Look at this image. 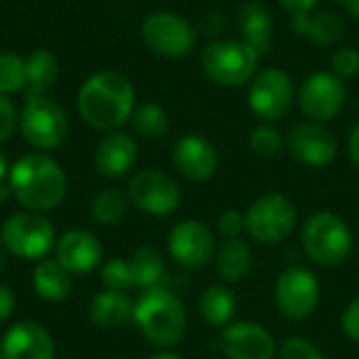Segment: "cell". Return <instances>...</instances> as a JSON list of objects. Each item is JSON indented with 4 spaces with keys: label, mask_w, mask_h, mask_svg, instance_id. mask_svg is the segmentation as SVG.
Segmentation results:
<instances>
[{
    "label": "cell",
    "mask_w": 359,
    "mask_h": 359,
    "mask_svg": "<svg viewBox=\"0 0 359 359\" xmlns=\"http://www.w3.org/2000/svg\"><path fill=\"white\" fill-rule=\"evenodd\" d=\"M32 284L38 297L50 303L65 301L74 288L72 273L57 259H42L34 269Z\"/></svg>",
    "instance_id": "cell-24"
},
{
    "label": "cell",
    "mask_w": 359,
    "mask_h": 359,
    "mask_svg": "<svg viewBox=\"0 0 359 359\" xmlns=\"http://www.w3.org/2000/svg\"><path fill=\"white\" fill-rule=\"evenodd\" d=\"M2 359H53L55 343L46 328L36 322H19L2 339Z\"/></svg>",
    "instance_id": "cell-18"
},
{
    "label": "cell",
    "mask_w": 359,
    "mask_h": 359,
    "mask_svg": "<svg viewBox=\"0 0 359 359\" xmlns=\"http://www.w3.org/2000/svg\"><path fill=\"white\" fill-rule=\"evenodd\" d=\"M273 301L288 322H303L316 313L322 301L320 280L305 267H288L276 280Z\"/></svg>",
    "instance_id": "cell-9"
},
{
    "label": "cell",
    "mask_w": 359,
    "mask_h": 359,
    "mask_svg": "<svg viewBox=\"0 0 359 359\" xmlns=\"http://www.w3.org/2000/svg\"><path fill=\"white\" fill-rule=\"evenodd\" d=\"M147 359H183L179 353H172V351H160V353H156V355H151V358Z\"/></svg>",
    "instance_id": "cell-44"
},
{
    "label": "cell",
    "mask_w": 359,
    "mask_h": 359,
    "mask_svg": "<svg viewBox=\"0 0 359 359\" xmlns=\"http://www.w3.org/2000/svg\"><path fill=\"white\" fill-rule=\"evenodd\" d=\"M280 359H326L324 351L305 337H288L278 345Z\"/></svg>",
    "instance_id": "cell-34"
},
{
    "label": "cell",
    "mask_w": 359,
    "mask_h": 359,
    "mask_svg": "<svg viewBox=\"0 0 359 359\" xmlns=\"http://www.w3.org/2000/svg\"><path fill=\"white\" fill-rule=\"evenodd\" d=\"M0 359H2V355H0Z\"/></svg>",
    "instance_id": "cell-47"
},
{
    "label": "cell",
    "mask_w": 359,
    "mask_h": 359,
    "mask_svg": "<svg viewBox=\"0 0 359 359\" xmlns=\"http://www.w3.org/2000/svg\"><path fill=\"white\" fill-rule=\"evenodd\" d=\"M332 63V74L339 76L341 80L351 78L359 72V53L353 46H341L330 59Z\"/></svg>",
    "instance_id": "cell-35"
},
{
    "label": "cell",
    "mask_w": 359,
    "mask_h": 359,
    "mask_svg": "<svg viewBox=\"0 0 359 359\" xmlns=\"http://www.w3.org/2000/svg\"><path fill=\"white\" fill-rule=\"evenodd\" d=\"M318 2L320 0H280V4L290 13V17L313 13V8L318 6Z\"/></svg>",
    "instance_id": "cell-39"
},
{
    "label": "cell",
    "mask_w": 359,
    "mask_h": 359,
    "mask_svg": "<svg viewBox=\"0 0 359 359\" xmlns=\"http://www.w3.org/2000/svg\"><path fill=\"white\" fill-rule=\"evenodd\" d=\"M0 240L4 248L17 259L42 261L55 246V229L46 217L27 210V212H17L4 221Z\"/></svg>",
    "instance_id": "cell-8"
},
{
    "label": "cell",
    "mask_w": 359,
    "mask_h": 359,
    "mask_svg": "<svg viewBox=\"0 0 359 359\" xmlns=\"http://www.w3.org/2000/svg\"><path fill=\"white\" fill-rule=\"evenodd\" d=\"M198 309H200V316L202 320L208 324V326H215V328H225L231 324L233 316H236V309H238V299L233 294V290L225 284H215V286H208L200 301H198Z\"/></svg>",
    "instance_id": "cell-25"
},
{
    "label": "cell",
    "mask_w": 359,
    "mask_h": 359,
    "mask_svg": "<svg viewBox=\"0 0 359 359\" xmlns=\"http://www.w3.org/2000/svg\"><path fill=\"white\" fill-rule=\"evenodd\" d=\"M221 349L227 359H276L273 334L257 322H233L221 332Z\"/></svg>",
    "instance_id": "cell-16"
},
{
    "label": "cell",
    "mask_w": 359,
    "mask_h": 359,
    "mask_svg": "<svg viewBox=\"0 0 359 359\" xmlns=\"http://www.w3.org/2000/svg\"><path fill=\"white\" fill-rule=\"evenodd\" d=\"M301 244L311 263L320 267H339L353 252V233L343 217L320 210L305 221Z\"/></svg>",
    "instance_id": "cell-4"
},
{
    "label": "cell",
    "mask_w": 359,
    "mask_h": 359,
    "mask_svg": "<svg viewBox=\"0 0 359 359\" xmlns=\"http://www.w3.org/2000/svg\"><path fill=\"white\" fill-rule=\"evenodd\" d=\"M128 200L145 215L168 217L181 206V189L170 175L147 168L130 179Z\"/></svg>",
    "instance_id": "cell-11"
},
{
    "label": "cell",
    "mask_w": 359,
    "mask_h": 359,
    "mask_svg": "<svg viewBox=\"0 0 359 359\" xmlns=\"http://www.w3.org/2000/svg\"><path fill=\"white\" fill-rule=\"evenodd\" d=\"M19 130L36 149L59 147L69 130L65 111L48 99L46 93H25L23 109L19 111Z\"/></svg>",
    "instance_id": "cell-7"
},
{
    "label": "cell",
    "mask_w": 359,
    "mask_h": 359,
    "mask_svg": "<svg viewBox=\"0 0 359 359\" xmlns=\"http://www.w3.org/2000/svg\"><path fill=\"white\" fill-rule=\"evenodd\" d=\"M139 156L137 141L120 130L105 135L95 149V166L107 179H118L126 175Z\"/></svg>",
    "instance_id": "cell-20"
},
{
    "label": "cell",
    "mask_w": 359,
    "mask_h": 359,
    "mask_svg": "<svg viewBox=\"0 0 359 359\" xmlns=\"http://www.w3.org/2000/svg\"><path fill=\"white\" fill-rule=\"evenodd\" d=\"M290 25L294 34L309 38L316 44L332 46L341 42L347 34L345 21L334 11H320V13H307L290 17Z\"/></svg>",
    "instance_id": "cell-21"
},
{
    "label": "cell",
    "mask_w": 359,
    "mask_h": 359,
    "mask_svg": "<svg viewBox=\"0 0 359 359\" xmlns=\"http://www.w3.org/2000/svg\"><path fill=\"white\" fill-rule=\"evenodd\" d=\"M55 255H57L55 259L69 273H88L101 263L103 248L93 233L74 229L59 238L55 246Z\"/></svg>",
    "instance_id": "cell-19"
},
{
    "label": "cell",
    "mask_w": 359,
    "mask_h": 359,
    "mask_svg": "<svg viewBox=\"0 0 359 359\" xmlns=\"http://www.w3.org/2000/svg\"><path fill=\"white\" fill-rule=\"evenodd\" d=\"M130 271H133V280H135V286L139 288H156L158 282L162 280L164 276V261H162V255L151 248V246H141L133 252L130 261Z\"/></svg>",
    "instance_id": "cell-28"
},
{
    "label": "cell",
    "mask_w": 359,
    "mask_h": 359,
    "mask_svg": "<svg viewBox=\"0 0 359 359\" xmlns=\"http://www.w3.org/2000/svg\"><path fill=\"white\" fill-rule=\"evenodd\" d=\"M13 307H15V297H13L11 288L0 284V324L11 318Z\"/></svg>",
    "instance_id": "cell-40"
},
{
    "label": "cell",
    "mask_w": 359,
    "mask_h": 359,
    "mask_svg": "<svg viewBox=\"0 0 359 359\" xmlns=\"http://www.w3.org/2000/svg\"><path fill=\"white\" fill-rule=\"evenodd\" d=\"M168 250H170V257L179 265H183L187 269H202L212 261L217 244H215V236L206 223L187 219V221L177 223L170 229Z\"/></svg>",
    "instance_id": "cell-15"
},
{
    "label": "cell",
    "mask_w": 359,
    "mask_h": 359,
    "mask_svg": "<svg viewBox=\"0 0 359 359\" xmlns=\"http://www.w3.org/2000/svg\"><path fill=\"white\" fill-rule=\"evenodd\" d=\"M8 187L15 200L32 212H50L67 194L63 168L44 154H27L8 170Z\"/></svg>",
    "instance_id": "cell-2"
},
{
    "label": "cell",
    "mask_w": 359,
    "mask_h": 359,
    "mask_svg": "<svg viewBox=\"0 0 359 359\" xmlns=\"http://www.w3.org/2000/svg\"><path fill=\"white\" fill-rule=\"evenodd\" d=\"M286 149L299 164L309 168H326L339 156L337 137L320 122L294 124L286 135Z\"/></svg>",
    "instance_id": "cell-14"
},
{
    "label": "cell",
    "mask_w": 359,
    "mask_h": 359,
    "mask_svg": "<svg viewBox=\"0 0 359 359\" xmlns=\"http://www.w3.org/2000/svg\"><path fill=\"white\" fill-rule=\"evenodd\" d=\"M341 328L353 343H359V297H355L341 316Z\"/></svg>",
    "instance_id": "cell-38"
},
{
    "label": "cell",
    "mask_w": 359,
    "mask_h": 359,
    "mask_svg": "<svg viewBox=\"0 0 359 359\" xmlns=\"http://www.w3.org/2000/svg\"><path fill=\"white\" fill-rule=\"evenodd\" d=\"M101 282L105 290H116V292H126L135 286L133 271L128 261L122 259H111L103 265L101 269Z\"/></svg>",
    "instance_id": "cell-33"
},
{
    "label": "cell",
    "mask_w": 359,
    "mask_h": 359,
    "mask_svg": "<svg viewBox=\"0 0 359 359\" xmlns=\"http://www.w3.org/2000/svg\"><path fill=\"white\" fill-rule=\"evenodd\" d=\"M172 164L179 175L189 181H210L219 170V154L202 135H185L172 147Z\"/></svg>",
    "instance_id": "cell-17"
},
{
    "label": "cell",
    "mask_w": 359,
    "mask_h": 359,
    "mask_svg": "<svg viewBox=\"0 0 359 359\" xmlns=\"http://www.w3.org/2000/svg\"><path fill=\"white\" fill-rule=\"evenodd\" d=\"M82 120L101 133H114L124 126L135 111L133 82L114 69L97 72L84 80L76 97Z\"/></svg>",
    "instance_id": "cell-1"
},
{
    "label": "cell",
    "mask_w": 359,
    "mask_h": 359,
    "mask_svg": "<svg viewBox=\"0 0 359 359\" xmlns=\"http://www.w3.org/2000/svg\"><path fill=\"white\" fill-rule=\"evenodd\" d=\"M351 17H355L359 19V0H337Z\"/></svg>",
    "instance_id": "cell-42"
},
{
    "label": "cell",
    "mask_w": 359,
    "mask_h": 359,
    "mask_svg": "<svg viewBox=\"0 0 359 359\" xmlns=\"http://www.w3.org/2000/svg\"><path fill=\"white\" fill-rule=\"evenodd\" d=\"M2 267H4V255H2V250H0V271H2Z\"/></svg>",
    "instance_id": "cell-46"
},
{
    "label": "cell",
    "mask_w": 359,
    "mask_h": 359,
    "mask_svg": "<svg viewBox=\"0 0 359 359\" xmlns=\"http://www.w3.org/2000/svg\"><path fill=\"white\" fill-rule=\"evenodd\" d=\"M261 55L242 40H217L202 53L204 74L219 86H244L259 74Z\"/></svg>",
    "instance_id": "cell-5"
},
{
    "label": "cell",
    "mask_w": 359,
    "mask_h": 359,
    "mask_svg": "<svg viewBox=\"0 0 359 359\" xmlns=\"http://www.w3.org/2000/svg\"><path fill=\"white\" fill-rule=\"evenodd\" d=\"M27 72V90L29 93H46L59 78V61L48 48H36L25 59Z\"/></svg>",
    "instance_id": "cell-27"
},
{
    "label": "cell",
    "mask_w": 359,
    "mask_h": 359,
    "mask_svg": "<svg viewBox=\"0 0 359 359\" xmlns=\"http://www.w3.org/2000/svg\"><path fill=\"white\" fill-rule=\"evenodd\" d=\"M246 233L265 246H276L286 242L297 227V206L294 202L278 191L259 196L244 212Z\"/></svg>",
    "instance_id": "cell-6"
},
{
    "label": "cell",
    "mask_w": 359,
    "mask_h": 359,
    "mask_svg": "<svg viewBox=\"0 0 359 359\" xmlns=\"http://www.w3.org/2000/svg\"><path fill=\"white\" fill-rule=\"evenodd\" d=\"M27 86L25 59L15 53H0V95H13Z\"/></svg>",
    "instance_id": "cell-31"
},
{
    "label": "cell",
    "mask_w": 359,
    "mask_h": 359,
    "mask_svg": "<svg viewBox=\"0 0 359 359\" xmlns=\"http://www.w3.org/2000/svg\"><path fill=\"white\" fill-rule=\"evenodd\" d=\"M133 320L141 334L160 349H170L181 343L187 332V309L172 292L149 288L135 303Z\"/></svg>",
    "instance_id": "cell-3"
},
{
    "label": "cell",
    "mask_w": 359,
    "mask_h": 359,
    "mask_svg": "<svg viewBox=\"0 0 359 359\" xmlns=\"http://www.w3.org/2000/svg\"><path fill=\"white\" fill-rule=\"evenodd\" d=\"M238 27L242 34V42H246L259 55H265L271 46L273 21L265 6L257 2H246L238 13Z\"/></svg>",
    "instance_id": "cell-23"
},
{
    "label": "cell",
    "mask_w": 359,
    "mask_h": 359,
    "mask_svg": "<svg viewBox=\"0 0 359 359\" xmlns=\"http://www.w3.org/2000/svg\"><path fill=\"white\" fill-rule=\"evenodd\" d=\"M93 219L105 227L118 225L126 215V196L120 189H103L93 200Z\"/></svg>",
    "instance_id": "cell-30"
},
{
    "label": "cell",
    "mask_w": 359,
    "mask_h": 359,
    "mask_svg": "<svg viewBox=\"0 0 359 359\" xmlns=\"http://www.w3.org/2000/svg\"><path fill=\"white\" fill-rule=\"evenodd\" d=\"M286 145V139L282 137V133L271 126V124H263V126H257L252 128L250 137H248V147L255 156L259 158H273L278 156Z\"/></svg>",
    "instance_id": "cell-32"
},
{
    "label": "cell",
    "mask_w": 359,
    "mask_h": 359,
    "mask_svg": "<svg viewBox=\"0 0 359 359\" xmlns=\"http://www.w3.org/2000/svg\"><path fill=\"white\" fill-rule=\"evenodd\" d=\"M215 269L225 284H238L252 269V250L242 238H223L215 250Z\"/></svg>",
    "instance_id": "cell-22"
},
{
    "label": "cell",
    "mask_w": 359,
    "mask_h": 359,
    "mask_svg": "<svg viewBox=\"0 0 359 359\" xmlns=\"http://www.w3.org/2000/svg\"><path fill=\"white\" fill-rule=\"evenodd\" d=\"M217 231L223 238H242L246 231V219L240 210H225L217 219Z\"/></svg>",
    "instance_id": "cell-36"
},
{
    "label": "cell",
    "mask_w": 359,
    "mask_h": 359,
    "mask_svg": "<svg viewBox=\"0 0 359 359\" xmlns=\"http://www.w3.org/2000/svg\"><path fill=\"white\" fill-rule=\"evenodd\" d=\"M294 99V84L282 69H263L250 80L248 105L257 118L271 124L282 120Z\"/></svg>",
    "instance_id": "cell-12"
},
{
    "label": "cell",
    "mask_w": 359,
    "mask_h": 359,
    "mask_svg": "<svg viewBox=\"0 0 359 359\" xmlns=\"http://www.w3.org/2000/svg\"><path fill=\"white\" fill-rule=\"evenodd\" d=\"M347 149H349V156H351V162L359 168V124L353 126L351 135H349V141H347Z\"/></svg>",
    "instance_id": "cell-41"
},
{
    "label": "cell",
    "mask_w": 359,
    "mask_h": 359,
    "mask_svg": "<svg viewBox=\"0 0 359 359\" xmlns=\"http://www.w3.org/2000/svg\"><path fill=\"white\" fill-rule=\"evenodd\" d=\"M345 101H347V86L332 72L311 74L301 84L299 90L301 111L311 122H320V124L334 120L343 111Z\"/></svg>",
    "instance_id": "cell-13"
},
{
    "label": "cell",
    "mask_w": 359,
    "mask_h": 359,
    "mask_svg": "<svg viewBox=\"0 0 359 359\" xmlns=\"http://www.w3.org/2000/svg\"><path fill=\"white\" fill-rule=\"evenodd\" d=\"M130 122L135 133L145 139H158L168 130V114L158 103H143L135 107Z\"/></svg>",
    "instance_id": "cell-29"
},
{
    "label": "cell",
    "mask_w": 359,
    "mask_h": 359,
    "mask_svg": "<svg viewBox=\"0 0 359 359\" xmlns=\"http://www.w3.org/2000/svg\"><path fill=\"white\" fill-rule=\"evenodd\" d=\"M8 196H13V194H11L8 183H0V200H6Z\"/></svg>",
    "instance_id": "cell-45"
},
{
    "label": "cell",
    "mask_w": 359,
    "mask_h": 359,
    "mask_svg": "<svg viewBox=\"0 0 359 359\" xmlns=\"http://www.w3.org/2000/svg\"><path fill=\"white\" fill-rule=\"evenodd\" d=\"M141 38L151 53L166 59L187 57L196 46L194 25L172 11L151 13L141 25Z\"/></svg>",
    "instance_id": "cell-10"
},
{
    "label": "cell",
    "mask_w": 359,
    "mask_h": 359,
    "mask_svg": "<svg viewBox=\"0 0 359 359\" xmlns=\"http://www.w3.org/2000/svg\"><path fill=\"white\" fill-rule=\"evenodd\" d=\"M15 126H19L17 107L6 95H0V143L15 133Z\"/></svg>",
    "instance_id": "cell-37"
},
{
    "label": "cell",
    "mask_w": 359,
    "mask_h": 359,
    "mask_svg": "<svg viewBox=\"0 0 359 359\" xmlns=\"http://www.w3.org/2000/svg\"><path fill=\"white\" fill-rule=\"evenodd\" d=\"M135 305L124 292L103 290L90 301V320L99 328H116L133 320Z\"/></svg>",
    "instance_id": "cell-26"
},
{
    "label": "cell",
    "mask_w": 359,
    "mask_h": 359,
    "mask_svg": "<svg viewBox=\"0 0 359 359\" xmlns=\"http://www.w3.org/2000/svg\"><path fill=\"white\" fill-rule=\"evenodd\" d=\"M4 177H8V162H6L4 154L0 151V183L4 181Z\"/></svg>",
    "instance_id": "cell-43"
}]
</instances>
